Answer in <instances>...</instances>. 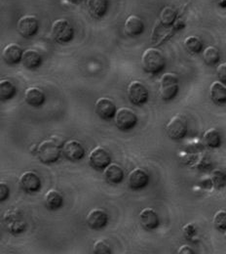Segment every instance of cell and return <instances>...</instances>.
<instances>
[{"instance_id": "2", "label": "cell", "mask_w": 226, "mask_h": 254, "mask_svg": "<svg viewBox=\"0 0 226 254\" xmlns=\"http://www.w3.org/2000/svg\"><path fill=\"white\" fill-rule=\"evenodd\" d=\"M37 157L42 163L51 164L60 159L62 154V142L52 140H44L37 147Z\"/></svg>"}, {"instance_id": "11", "label": "cell", "mask_w": 226, "mask_h": 254, "mask_svg": "<svg viewBox=\"0 0 226 254\" xmlns=\"http://www.w3.org/2000/svg\"><path fill=\"white\" fill-rule=\"evenodd\" d=\"M17 29L22 36L29 38L38 32L39 22L33 15H25L19 19L17 23Z\"/></svg>"}, {"instance_id": "9", "label": "cell", "mask_w": 226, "mask_h": 254, "mask_svg": "<svg viewBox=\"0 0 226 254\" xmlns=\"http://www.w3.org/2000/svg\"><path fill=\"white\" fill-rule=\"evenodd\" d=\"M89 164L96 170H103L110 162V154L102 147L94 148L88 157Z\"/></svg>"}, {"instance_id": "8", "label": "cell", "mask_w": 226, "mask_h": 254, "mask_svg": "<svg viewBox=\"0 0 226 254\" xmlns=\"http://www.w3.org/2000/svg\"><path fill=\"white\" fill-rule=\"evenodd\" d=\"M4 222L8 231L13 235H18L26 230L27 224L22 217L21 212L16 209H9L4 214Z\"/></svg>"}, {"instance_id": "5", "label": "cell", "mask_w": 226, "mask_h": 254, "mask_svg": "<svg viewBox=\"0 0 226 254\" xmlns=\"http://www.w3.org/2000/svg\"><path fill=\"white\" fill-rule=\"evenodd\" d=\"M51 32L55 40L60 43L69 42L74 35V30L71 24L65 19L56 20L52 25Z\"/></svg>"}, {"instance_id": "17", "label": "cell", "mask_w": 226, "mask_h": 254, "mask_svg": "<svg viewBox=\"0 0 226 254\" xmlns=\"http://www.w3.org/2000/svg\"><path fill=\"white\" fill-rule=\"evenodd\" d=\"M23 50L20 45L16 43L8 44L2 52V58L4 62L8 64H16L22 61Z\"/></svg>"}, {"instance_id": "20", "label": "cell", "mask_w": 226, "mask_h": 254, "mask_svg": "<svg viewBox=\"0 0 226 254\" xmlns=\"http://www.w3.org/2000/svg\"><path fill=\"white\" fill-rule=\"evenodd\" d=\"M144 24L140 17L136 15H131L124 24V32L129 36H136L143 32Z\"/></svg>"}, {"instance_id": "7", "label": "cell", "mask_w": 226, "mask_h": 254, "mask_svg": "<svg viewBox=\"0 0 226 254\" xmlns=\"http://www.w3.org/2000/svg\"><path fill=\"white\" fill-rule=\"evenodd\" d=\"M127 93L130 102L135 106H141L148 101V90L145 85L138 80H134L130 83Z\"/></svg>"}, {"instance_id": "39", "label": "cell", "mask_w": 226, "mask_h": 254, "mask_svg": "<svg viewBox=\"0 0 226 254\" xmlns=\"http://www.w3.org/2000/svg\"><path fill=\"white\" fill-rule=\"evenodd\" d=\"M225 239H226V233H225Z\"/></svg>"}, {"instance_id": "14", "label": "cell", "mask_w": 226, "mask_h": 254, "mask_svg": "<svg viewBox=\"0 0 226 254\" xmlns=\"http://www.w3.org/2000/svg\"><path fill=\"white\" fill-rule=\"evenodd\" d=\"M19 184L20 187L27 192H34L41 188L40 178L33 171L24 172L19 179Z\"/></svg>"}, {"instance_id": "38", "label": "cell", "mask_w": 226, "mask_h": 254, "mask_svg": "<svg viewBox=\"0 0 226 254\" xmlns=\"http://www.w3.org/2000/svg\"><path fill=\"white\" fill-rule=\"evenodd\" d=\"M68 1H70L71 3H74V4H77V3H80V2H82L83 0H68Z\"/></svg>"}, {"instance_id": "6", "label": "cell", "mask_w": 226, "mask_h": 254, "mask_svg": "<svg viewBox=\"0 0 226 254\" xmlns=\"http://www.w3.org/2000/svg\"><path fill=\"white\" fill-rule=\"evenodd\" d=\"M114 123L118 129L122 131H127L136 126L137 117L133 110L123 107L116 111V114L114 116Z\"/></svg>"}, {"instance_id": "35", "label": "cell", "mask_w": 226, "mask_h": 254, "mask_svg": "<svg viewBox=\"0 0 226 254\" xmlns=\"http://www.w3.org/2000/svg\"><path fill=\"white\" fill-rule=\"evenodd\" d=\"M9 193H10V190L8 185L4 182H0V202L6 200L9 196Z\"/></svg>"}, {"instance_id": "15", "label": "cell", "mask_w": 226, "mask_h": 254, "mask_svg": "<svg viewBox=\"0 0 226 254\" xmlns=\"http://www.w3.org/2000/svg\"><path fill=\"white\" fill-rule=\"evenodd\" d=\"M87 225L94 230H100L104 228L108 222L106 212L101 208H94L89 211L86 217Z\"/></svg>"}, {"instance_id": "19", "label": "cell", "mask_w": 226, "mask_h": 254, "mask_svg": "<svg viewBox=\"0 0 226 254\" xmlns=\"http://www.w3.org/2000/svg\"><path fill=\"white\" fill-rule=\"evenodd\" d=\"M177 18V11L171 6H166L162 9L160 13V25L165 28H176L179 30L181 29V23Z\"/></svg>"}, {"instance_id": "29", "label": "cell", "mask_w": 226, "mask_h": 254, "mask_svg": "<svg viewBox=\"0 0 226 254\" xmlns=\"http://www.w3.org/2000/svg\"><path fill=\"white\" fill-rule=\"evenodd\" d=\"M16 95V86L8 79L0 80V101H7Z\"/></svg>"}, {"instance_id": "24", "label": "cell", "mask_w": 226, "mask_h": 254, "mask_svg": "<svg viewBox=\"0 0 226 254\" xmlns=\"http://www.w3.org/2000/svg\"><path fill=\"white\" fill-rule=\"evenodd\" d=\"M26 102L33 107H40L45 102L44 92L37 87H30L25 92Z\"/></svg>"}, {"instance_id": "27", "label": "cell", "mask_w": 226, "mask_h": 254, "mask_svg": "<svg viewBox=\"0 0 226 254\" xmlns=\"http://www.w3.org/2000/svg\"><path fill=\"white\" fill-rule=\"evenodd\" d=\"M203 60L208 65L217 64L221 60L220 50L214 45H210V46L206 47L203 51Z\"/></svg>"}, {"instance_id": "4", "label": "cell", "mask_w": 226, "mask_h": 254, "mask_svg": "<svg viewBox=\"0 0 226 254\" xmlns=\"http://www.w3.org/2000/svg\"><path fill=\"white\" fill-rule=\"evenodd\" d=\"M188 130V123L183 115L178 114L174 116L166 126L167 135L172 140L182 139Z\"/></svg>"}, {"instance_id": "32", "label": "cell", "mask_w": 226, "mask_h": 254, "mask_svg": "<svg viewBox=\"0 0 226 254\" xmlns=\"http://www.w3.org/2000/svg\"><path fill=\"white\" fill-rule=\"evenodd\" d=\"M93 253L95 254H110L111 248L107 241L103 239H99L94 243L93 246Z\"/></svg>"}, {"instance_id": "23", "label": "cell", "mask_w": 226, "mask_h": 254, "mask_svg": "<svg viewBox=\"0 0 226 254\" xmlns=\"http://www.w3.org/2000/svg\"><path fill=\"white\" fill-rule=\"evenodd\" d=\"M45 205L50 210H57L63 205V195L60 191L57 190H49L44 196Z\"/></svg>"}, {"instance_id": "31", "label": "cell", "mask_w": 226, "mask_h": 254, "mask_svg": "<svg viewBox=\"0 0 226 254\" xmlns=\"http://www.w3.org/2000/svg\"><path fill=\"white\" fill-rule=\"evenodd\" d=\"M213 224L216 227V229L220 231H226V210L221 209L217 211L213 218Z\"/></svg>"}, {"instance_id": "3", "label": "cell", "mask_w": 226, "mask_h": 254, "mask_svg": "<svg viewBox=\"0 0 226 254\" xmlns=\"http://www.w3.org/2000/svg\"><path fill=\"white\" fill-rule=\"evenodd\" d=\"M179 77L174 72H165L160 78L159 95L165 102L173 100L179 93Z\"/></svg>"}, {"instance_id": "28", "label": "cell", "mask_w": 226, "mask_h": 254, "mask_svg": "<svg viewBox=\"0 0 226 254\" xmlns=\"http://www.w3.org/2000/svg\"><path fill=\"white\" fill-rule=\"evenodd\" d=\"M184 47L190 54H199L203 50V41L195 35L187 36L183 41Z\"/></svg>"}, {"instance_id": "25", "label": "cell", "mask_w": 226, "mask_h": 254, "mask_svg": "<svg viewBox=\"0 0 226 254\" xmlns=\"http://www.w3.org/2000/svg\"><path fill=\"white\" fill-rule=\"evenodd\" d=\"M22 63L27 68L34 69L42 63V57L36 50L28 49L23 53Z\"/></svg>"}, {"instance_id": "10", "label": "cell", "mask_w": 226, "mask_h": 254, "mask_svg": "<svg viewBox=\"0 0 226 254\" xmlns=\"http://www.w3.org/2000/svg\"><path fill=\"white\" fill-rule=\"evenodd\" d=\"M116 111L117 109L114 102L109 98H98L95 103V112L101 120L110 121L114 119Z\"/></svg>"}, {"instance_id": "1", "label": "cell", "mask_w": 226, "mask_h": 254, "mask_svg": "<svg viewBox=\"0 0 226 254\" xmlns=\"http://www.w3.org/2000/svg\"><path fill=\"white\" fill-rule=\"evenodd\" d=\"M141 65L147 73L157 74L165 68L166 59L159 49L150 47L147 48L141 56Z\"/></svg>"}, {"instance_id": "37", "label": "cell", "mask_w": 226, "mask_h": 254, "mask_svg": "<svg viewBox=\"0 0 226 254\" xmlns=\"http://www.w3.org/2000/svg\"><path fill=\"white\" fill-rule=\"evenodd\" d=\"M219 5H220L222 8L226 9V0H220V1H219Z\"/></svg>"}, {"instance_id": "36", "label": "cell", "mask_w": 226, "mask_h": 254, "mask_svg": "<svg viewBox=\"0 0 226 254\" xmlns=\"http://www.w3.org/2000/svg\"><path fill=\"white\" fill-rule=\"evenodd\" d=\"M178 254H194L193 249L191 247H189L188 245H183L181 246L179 251H178Z\"/></svg>"}, {"instance_id": "34", "label": "cell", "mask_w": 226, "mask_h": 254, "mask_svg": "<svg viewBox=\"0 0 226 254\" xmlns=\"http://www.w3.org/2000/svg\"><path fill=\"white\" fill-rule=\"evenodd\" d=\"M217 75L223 83H226V63L220 64L217 67Z\"/></svg>"}, {"instance_id": "26", "label": "cell", "mask_w": 226, "mask_h": 254, "mask_svg": "<svg viewBox=\"0 0 226 254\" xmlns=\"http://www.w3.org/2000/svg\"><path fill=\"white\" fill-rule=\"evenodd\" d=\"M203 142L209 148H220L222 145V137L220 131L216 128H209L203 134Z\"/></svg>"}, {"instance_id": "13", "label": "cell", "mask_w": 226, "mask_h": 254, "mask_svg": "<svg viewBox=\"0 0 226 254\" xmlns=\"http://www.w3.org/2000/svg\"><path fill=\"white\" fill-rule=\"evenodd\" d=\"M148 183L149 176L147 172L140 167L133 169L128 175V184L132 190H141L145 188Z\"/></svg>"}, {"instance_id": "22", "label": "cell", "mask_w": 226, "mask_h": 254, "mask_svg": "<svg viewBox=\"0 0 226 254\" xmlns=\"http://www.w3.org/2000/svg\"><path fill=\"white\" fill-rule=\"evenodd\" d=\"M87 8L95 19L102 18L108 9V0H87Z\"/></svg>"}, {"instance_id": "16", "label": "cell", "mask_w": 226, "mask_h": 254, "mask_svg": "<svg viewBox=\"0 0 226 254\" xmlns=\"http://www.w3.org/2000/svg\"><path fill=\"white\" fill-rule=\"evenodd\" d=\"M140 225L145 230H154L159 226V216L155 209L151 207L143 208L138 215Z\"/></svg>"}, {"instance_id": "30", "label": "cell", "mask_w": 226, "mask_h": 254, "mask_svg": "<svg viewBox=\"0 0 226 254\" xmlns=\"http://www.w3.org/2000/svg\"><path fill=\"white\" fill-rule=\"evenodd\" d=\"M210 179L216 189H222L226 185V174L221 169H214L210 174Z\"/></svg>"}, {"instance_id": "33", "label": "cell", "mask_w": 226, "mask_h": 254, "mask_svg": "<svg viewBox=\"0 0 226 254\" xmlns=\"http://www.w3.org/2000/svg\"><path fill=\"white\" fill-rule=\"evenodd\" d=\"M182 234L186 240L193 241L197 235V226L192 222L185 224L182 228Z\"/></svg>"}, {"instance_id": "21", "label": "cell", "mask_w": 226, "mask_h": 254, "mask_svg": "<svg viewBox=\"0 0 226 254\" xmlns=\"http://www.w3.org/2000/svg\"><path fill=\"white\" fill-rule=\"evenodd\" d=\"M210 97L217 105L226 104V86L220 80L212 82L210 86Z\"/></svg>"}, {"instance_id": "18", "label": "cell", "mask_w": 226, "mask_h": 254, "mask_svg": "<svg viewBox=\"0 0 226 254\" xmlns=\"http://www.w3.org/2000/svg\"><path fill=\"white\" fill-rule=\"evenodd\" d=\"M103 177L110 184H119L124 179V170L117 163H109L103 169Z\"/></svg>"}, {"instance_id": "12", "label": "cell", "mask_w": 226, "mask_h": 254, "mask_svg": "<svg viewBox=\"0 0 226 254\" xmlns=\"http://www.w3.org/2000/svg\"><path fill=\"white\" fill-rule=\"evenodd\" d=\"M62 153L66 159L71 161H78L84 158L85 149L79 141L69 140L62 146Z\"/></svg>"}]
</instances>
